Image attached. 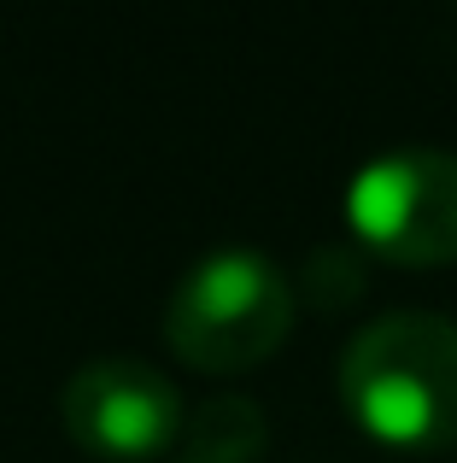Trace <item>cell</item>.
<instances>
[{
  "label": "cell",
  "mask_w": 457,
  "mask_h": 463,
  "mask_svg": "<svg viewBox=\"0 0 457 463\" xmlns=\"http://www.w3.org/2000/svg\"><path fill=\"white\" fill-rule=\"evenodd\" d=\"M264 440H270V422L240 393L206 399L182 422V458H200V463H252L264 452Z\"/></svg>",
  "instance_id": "5b68a950"
},
{
  "label": "cell",
  "mask_w": 457,
  "mask_h": 463,
  "mask_svg": "<svg viewBox=\"0 0 457 463\" xmlns=\"http://www.w3.org/2000/svg\"><path fill=\"white\" fill-rule=\"evenodd\" d=\"M294 328V282L258 247H211L182 270L164 306V340L206 375H235L270 358Z\"/></svg>",
  "instance_id": "7a4b0ae2"
},
{
  "label": "cell",
  "mask_w": 457,
  "mask_h": 463,
  "mask_svg": "<svg viewBox=\"0 0 457 463\" xmlns=\"http://www.w3.org/2000/svg\"><path fill=\"white\" fill-rule=\"evenodd\" d=\"M346 223L393 264L457 259V153L393 147L346 182Z\"/></svg>",
  "instance_id": "3957f363"
},
{
  "label": "cell",
  "mask_w": 457,
  "mask_h": 463,
  "mask_svg": "<svg viewBox=\"0 0 457 463\" xmlns=\"http://www.w3.org/2000/svg\"><path fill=\"white\" fill-rule=\"evenodd\" d=\"M176 463H200V458H176Z\"/></svg>",
  "instance_id": "8992f818"
},
{
  "label": "cell",
  "mask_w": 457,
  "mask_h": 463,
  "mask_svg": "<svg viewBox=\"0 0 457 463\" xmlns=\"http://www.w3.org/2000/svg\"><path fill=\"white\" fill-rule=\"evenodd\" d=\"M340 399L381 446L434 452L457 440V317L387 311L340 352Z\"/></svg>",
  "instance_id": "6da1fadb"
},
{
  "label": "cell",
  "mask_w": 457,
  "mask_h": 463,
  "mask_svg": "<svg viewBox=\"0 0 457 463\" xmlns=\"http://www.w3.org/2000/svg\"><path fill=\"white\" fill-rule=\"evenodd\" d=\"M65 429L82 452L106 463H141L182 446L188 405L176 382L147 358H94L59 393Z\"/></svg>",
  "instance_id": "277c9868"
}]
</instances>
